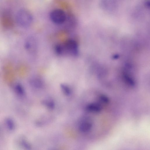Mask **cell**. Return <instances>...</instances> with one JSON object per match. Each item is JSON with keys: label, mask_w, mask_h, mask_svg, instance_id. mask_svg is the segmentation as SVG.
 <instances>
[{"label": "cell", "mask_w": 150, "mask_h": 150, "mask_svg": "<svg viewBox=\"0 0 150 150\" xmlns=\"http://www.w3.org/2000/svg\"><path fill=\"white\" fill-rule=\"evenodd\" d=\"M50 17L54 23L60 24L63 23L67 19L65 12L60 9H55L52 11L50 14Z\"/></svg>", "instance_id": "3"}, {"label": "cell", "mask_w": 150, "mask_h": 150, "mask_svg": "<svg viewBox=\"0 0 150 150\" xmlns=\"http://www.w3.org/2000/svg\"><path fill=\"white\" fill-rule=\"evenodd\" d=\"M4 124L6 129L9 131H13L15 129V122L13 120L11 117H7L5 119Z\"/></svg>", "instance_id": "6"}, {"label": "cell", "mask_w": 150, "mask_h": 150, "mask_svg": "<svg viewBox=\"0 0 150 150\" xmlns=\"http://www.w3.org/2000/svg\"><path fill=\"white\" fill-rule=\"evenodd\" d=\"M18 143L19 145L25 150H31V145L24 138H19Z\"/></svg>", "instance_id": "9"}, {"label": "cell", "mask_w": 150, "mask_h": 150, "mask_svg": "<svg viewBox=\"0 0 150 150\" xmlns=\"http://www.w3.org/2000/svg\"><path fill=\"white\" fill-rule=\"evenodd\" d=\"M16 21L19 26L23 28L30 26L33 21L31 14L28 11L24 9L18 10L15 16Z\"/></svg>", "instance_id": "1"}, {"label": "cell", "mask_w": 150, "mask_h": 150, "mask_svg": "<svg viewBox=\"0 0 150 150\" xmlns=\"http://www.w3.org/2000/svg\"><path fill=\"white\" fill-rule=\"evenodd\" d=\"M61 86L62 90L65 94L67 95L70 94V90L67 86L65 85L62 84Z\"/></svg>", "instance_id": "11"}, {"label": "cell", "mask_w": 150, "mask_h": 150, "mask_svg": "<svg viewBox=\"0 0 150 150\" xmlns=\"http://www.w3.org/2000/svg\"><path fill=\"white\" fill-rule=\"evenodd\" d=\"M14 90L16 94L20 96H22L25 93V91L23 86L20 83H16L14 86Z\"/></svg>", "instance_id": "10"}, {"label": "cell", "mask_w": 150, "mask_h": 150, "mask_svg": "<svg viewBox=\"0 0 150 150\" xmlns=\"http://www.w3.org/2000/svg\"><path fill=\"white\" fill-rule=\"evenodd\" d=\"M102 108V107L100 105L97 103H90L86 107V109L88 111L94 113L100 112Z\"/></svg>", "instance_id": "8"}, {"label": "cell", "mask_w": 150, "mask_h": 150, "mask_svg": "<svg viewBox=\"0 0 150 150\" xmlns=\"http://www.w3.org/2000/svg\"><path fill=\"white\" fill-rule=\"evenodd\" d=\"M61 44L62 55L68 54L74 56L78 55L79 53L78 44L74 40H68L64 43Z\"/></svg>", "instance_id": "2"}, {"label": "cell", "mask_w": 150, "mask_h": 150, "mask_svg": "<svg viewBox=\"0 0 150 150\" xmlns=\"http://www.w3.org/2000/svg\"><path fill=\"white\" fill-rule=\"evenodd\" d=\"M1 132H0V135L1 134Z\"/></svg>", "instance_id": "13"}, {"label": "cell", "mask_w": 150, "mask_h": 150, "mask_svg": "<svg viewBox=\"0 0 150 150\" xmlns=\"http://www.w3.org/2000/svg\"><path fill=\"white\" fill-rule=\"evenodd\" d=\"M92 123L90 120L88 119L82 122L79 127V130L83 132L89 131L91 129Z\"/></svg>", "instance_id": "5"}, {"label": "cell", "mask_w": 150, "mask_h": 150, "mask_svg": "<svg viewBox=\"0 0 150 150\" xmlns=\"http://www.w3.org/2000/svg\"><path fill=\"white\" fill-rule=\"evenodd\" d=\"M100 99L103 103H108L109 102V99L106 96L102 95L100 97Z\"/></svg>", "instance_id": "12"}, {"label": "cell", "mask_w": 150, "mask_h": 150, "mask_svg": "<svg viewBox=\"0 0 150 150\" xmlns=\"http://www.w3.org/2000/svg\"><path fill=\"white\" fill-rule=\"evenodd\" d=\"M37 45L36 41L35 38L33 37H30L25 42V47L27 50L33 52L35 50Z\"/></svg>", "instance_id": "4"}, {"label": "cell", "mask_w": 150, "mask_h": 150, "mask_svg": "<svg viewBox=\"0 0 150 150\" xmlns=\"http://www.w3.org/2000/svg\"><path fill=\"white\" fill-rule=\"evenodd\" d=\"M123 76L125 81L128 85L131 86H134L135 85L134 79L127 71L125 70L123 71Z\"/></svg>", "instance_id": "7"}]
</instances>
